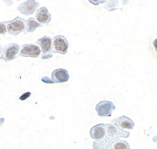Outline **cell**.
Returning a JSON list of instances; mask_svg holds the SVG:
<instances>
[{"mask_svg":"<svg viewBox=\"0 0 157 149\" xmlns=\"http://www.w3.org/2000/svg\"><path fill=\"white\" fill-rule=\"evenodd\" d=\"M9 21L0 22V34H5L7 32V24Z\"/></svg>","mask_w":157,"mask_h":149,"instance_id":"cell-14","label":"cell"},{"mask_svg":"<svg viewBox=\"0 0 157 149\" xmlns=\"http://www.w3.org/2000/svg\"><path fill=\"white\" fill-rule=\"evenodd\" d=\"M20 50V46L17 43H9L6 45L3 49L0 59L5 61H10L14 59Z\"/></svg>","mask_w":157,"mask_h":149,"instance_id":"cell-4","label":"cell"},{"mask_svg":"<svg viewBox=\"0 0 157 149\" xmlns=\"http://www.w3.org/2000/svg\"><path fill=\"white\" fill-rule=\"evenodd\" d=\"M112 123L121 130H123L124 129L132 130L135 127V123L130 118L124 116L115 118Z\"/></svg>","mask_w":157,"mask_h":149,"instance_id":"cell-9","label":"cell"},{"mask_svg":"<svg viewBox=\"0 0 157 149\" xmlns=\"http://www.w3.org/2000/svg\"><path fill=\"white\" fill-rule=\"evenodd\" d=\"M41 27V24L38 21H36L33 17L29 18L26 20V31L28 33L33 32L36 28Z\"/></svg>","mask_w":157,"mask_h":149,"instance_id":"cell-13","label":"cell"},{"mask_svg":"<svg viewBox=\"0 0 157 149\" xmlns=\"http://www.w3.org/2000/svg\"><path fill=\"white\" fill-rule=\"evenodd\" d=\"M39 6L40 4L36 0H27L26 2L19 5L17 10L22 14L29 16L33 14Z\"/></svg>","mask_w":157,"mask_h":149,"instance_id":"cell-8","label":"cell"},{"mask_svg":"<svg viewBox=\"0 0 157 149\" xmlns=\"http://www.w3.org/2000/svg\"><path fill=\"white\" fill-rule=\"evenodd\" d=\"M69 49V42L65 36L58 35L52 39V52L65 54Z\"/></svg>","mask_w":157,"mask_h":149,"instance_id":"cell-3","label":"cell"},{"mask_svg":"<svg viewBox=\"0 0 157 149\" xmlns=\"http://www.w3.org/2000/svg\"><path fill=\"white\" fill-rule=\"evenodd\" d=\"M5 122V119L4 118H0V127H2L3 124Z\"/></svg>","mask_w":157,"mask_h":149,"instance_id":"cell-18","label":"cell"},{"mask_svg":"<svg viewBox=\"0 0 157 149\" xmlns=\"http://www.w3.org/2000/svg\"><path fill=\"white\" fill-rule=\"evenodd\" d=\"M96 111L100 117H108L112 114L113 111L116 109L114 105L109 101H101L96 106Z\"/></svg>","mask_w":157,"mask_h":149,"instance_id":"cell-5","label":"cell"},{"mask_svg":"<svg viewBox=\"0 0 157 149\" xmlns=\"http://www.w3.org/2000/svg\"><path fill=\"white\" fill-rule=\"evenodd\" d=\"M153 47H154V48H155L156 52H157V38L155 39V41H153Z\"/></svg>","mask_w":157,"mask_h":149,"instance_id":"cell-17","label":"cell"},{"mask_svg":"<svg viewBox=\"0 0 157 149\" xmlns=\"http://www.w3.org/2000/svg\"><path fill=\"white\" fill-rule=\"evenodd\" d=\"M2 55V46L0 45V56Z\"/></svg>","mask_w":157,"mask_h":149,"instance_id":"cell-19","label":"cell"},{"mask_svg":"<svg viewBox=\"0 0 157 149\" xmlns=\"http://www.w3.org/2000/svg\"><path fill=\"white\" fill-rule=\"evenodd\" d=\"M41 53L40 47L33 44H24L20 50V55L23 57L38 58Z\"/></svg>","mask_w":157,"mask_h":149,"instance_id":"cell-7","label":"cell"},{"mask_svg":"<svg viewBox=\"0 0 157 149\" xmlns=\"http://www.w3.org/2000/svg\"><path fill=\"white\" fill-rule=\"evenodd\" d=\"M69 77V74L67 70L58 69L52 73L51 80L54 83H63L68 81Z\"/></svg>","mask_w":157,"mask_h":149,"instance_id":"cell-10","label":"cell"},{"mask_svg":"<svg viewBox=\"0 0 157 149\" xmlns=\"http://www.w3.org/2000/svg\"><path fill=\"white\" fill-rule=\"evenodd\" d=\"M107 127L105 124H98L90 130V137L94 140H100L104 138L106 134Z\"/></svg>","mask_w":157,"mask_h":149,"instance_id":"cell-11","label":"cell"},{"mask_svg":"<svg viewBox=\"0 0 157 149\" xmlns=\"http://www.w3.org/2000/svg\"><path fill=\"white\" fill-rule=\"evenodd\" d=\"M7 28L10 34L17 35L26 31V20L21 17H17L13 20L9 21Z\"/></svg>","mask_w":157,"mask_h":149,"instance_id":"cell-1","label":"cell"},{"mask_svg":"<svg viewBox=\"0 0 157 149\" xmlns=\"http://www.w3.org/2000/svg\"><path fill=\"white\" fill-rule=\"evenodd\" d=\"M37 43L42 51L41 59H51L52 57V42L51 38L45 35V36L38 39Z\"/></svg>","mask_w":157,"mask_h":149,"instance_id":"cell-2","label":"cell"},{"mask_svg":"<svg viewBox=\"0 0 157 149\" xmlns=\"http://www.w3.org/2000/svg\"><path fill=\"white\" fill-rule=\"evenodd\" d=\"M105 149H131L128 143L117 137H105Z\"/></svg>","mask_w":157,"mask_h":149,"instance_id":"cell-6","label":"cell"},{"mask_svg":"<svg viewBox=\"0 0 157 149\" xmlns=\"http://www.w3.org/2000/svg\"><path fill=\"white\" fill-rule=\"evenodd\" d=\"M36 20L41 24H47L51 20V14L45 7H41L36 10Z\"/></svg>","mask_w":157,"mask_h":149,"instance_id":"cell-12","label":"cell"},{"mask_svg":"<svg viewBox=\"0 0 157 149\" xmlns=\"http://www.w3.org/2000/svg\"><path fill=\"white\" fill-rule=\"evenodd\" d=\"M31 92H25V93H24L23 95H21V96H20V100H21V101H23V100H25L27 98H28L30 96H31Z\"/></svg>","mask_w":157,"mask_h":149,"instance_id":"cell-16","label":"cell"},{"mask_svg":"<svg viewBox=\"0 0 157 149\" xmlns=\"http://www.w3.org/2000/svg\"><path fill=\"white\" fill-rule=\"evenodd\" d=\"M88 1L94 5H98L100 3H104L107 0H88Z\"/></svg>","mask_w":157,"mask_h":149,"instance_id":"cell-15","label":"cell"}]
</instances>
